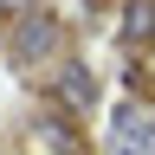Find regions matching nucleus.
<instances>
[{"mask_svg":"<svg viewBox=\"0 0 155 155\" xmlns=\"http://www.w3.org/2000/svg\"><path fill=\"white\" fill-rule=\"evenodd\" d=\"M129 39H155V0H129Z\"/></svg>","mask_w":155,"mask_h":155,"instance_id":"obj_4","label":"nucleus"},{"mask_svg":"<svg viewBox=\"0 0 155 155\" xmlns=\"http://www.w3.org/2000/svg\"><path fill=\"white\" fill-rule=\"evenodd\" d=\"M0 7H19V0H0Z\"/></svg>","mask_w":155,"mask_h":155,"instance_id":"obj_5","label":"nucleus"},{"mask_svg":"<svg viewBox=\"0 0 155 155\" xmlns=\"http://www.w3.org/2000/svg\"><path fill=\"white\" fill-rule=\"evenodd\" d=\"M58 91H65V104H91V97H97V84H91V71H84V65H65Z\"/></svg>","mask_w":155,"mask_h":155,"instance_id":"obj_3","label":"nucleus"},{"mask_svg":"<svg viewBox=\"0 0 155 155\" xmlns=\"http://www.w3.org/2000/svg\"><path fill=\"white\" fill-rule=\"evenodd\" d=\"M116 155H155V116L149 110H116Z\"/></svg>","mask_w":155,"mask_h":155,"instance_id":"obj_2","label":"nucleus"},{"mask_svg":"<svg viewBox=\"0 0 155 155\" xmlns=\"http://www.w3.org/2000/svg\"><path fill=\"white\" fill-rule=\"evenodd\" d=\"M52 52H58V19H52V13H19V26H13V58L32 65V58H52Z\"/></svg>","mask_w":155,"mask_h":155,"instance_id":"obj_1","label":"nucleus"}]
</instances>
